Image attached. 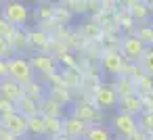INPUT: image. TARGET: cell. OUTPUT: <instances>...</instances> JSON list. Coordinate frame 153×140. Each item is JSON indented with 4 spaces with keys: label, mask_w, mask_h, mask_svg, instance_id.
I'll return each mask as SVG.
<instances>
[{
    "label": "cell",
    "mask_w": 153,
    "mask_h": 140,
    "mask_svg": "<svg viewBox=\"0 0 153 140\" xmlns=\"http://www.w3.org/2000/svg\"><path fill=\"white\" fill-rule=\"evenodd\" d=\"M30 63H32L34 71L42 75V80H40L42 84L48 82L51 77H55L57 71H59V61L51 52H32L30 55Z\"/></svg>",
    "instance_id": "obj_5"
},
{
    "label": "cell",
    "mask_w": 153,
    "mask_h": 140,
    "mask_svg": "<svg viewBox=\"0 0 153 140\" xmlns=\"http://www.w3.org/2000/svg\"><path fill=\"white\" fill-rule=\"evenodd\" d=\"M138 67L143 69L145 75H153V46H147V50L143 52L138 61Z\"/></svg>",
    "instance_id": "obj_25"
},
{
    "label": "cell",
    "mask_w": 153,
    "mask_h": 140,
    "mask_svg": "<svg viewBox=\"0 0 153 140\" xmlns=\"http://www.w3.org/2000/svg\"><path fill=\"white\" fill-rule=\"evenodd\" d=\"M25 96V88L17 82H13L11 77H4V80H0V98H7L11 102H19L21 98Z\"/></svg>",
    "instance_id": "obj_12"
},
{
    "label": "cell",
    "mask_w": 153,
    "mask_h": 140,
    "mask_svg": "<svg viewBox=\"0 0 153 140\" xmlns=\"http://www.w3.org/2000/svg\"><path fill=\"white\" fill-rule=\"evenodd\" d=\"M136 121H138V130L147 136V138H153V113H143V115H138L136 117Z\"/></svg>",
    "instance_id": "obj_24"
},
{
    "label": "cell",
    "mask_w": 153,
    "mask_h": 140,
    "mask_svg": "<svg viewBox=\"0 0 153 140\" xmlns=\"http://www.w3.org/2000/svg\"><path fill=\"white\" fill-rule=\"evenodd\" d=\"M17 111V105L7 100V98H0V115H9V113H15Z\"/></svg>",
    "instance_id": "obj_31"
},
{
    "label": "cell",
    "mask_w": 153,
    "mask_h": 140,
    "mask_svg": "<svg viewBox=\"0 0 153 140\" xmlns=\"http://www.w3.org/2000/svg\"><path fill=\"white\" fill-rule=\"evenodd\" d=\"M51 42H53V38L46 29H42V27L27 29V48L32 52H48Z\"/></svg>",
    "instance_id": "obj_10"
},
{
    "label": "cell",
    "mask_w": 153,
    "mask_h": 140,
    "mask_svg": "<svg viewBox=\"0 0 153 140\" xmlns=\"http://www.w3.org/2000/svg\"><path fill=\"white\" fill-rule=\"evenodd\" d=\"M126 7H128V13H130V17L134 21L140 19V17H147L153 11L151 4H147V2H126Z\"/></svg>",
    "instance_id": "obj_23"
},
{
    "label": "cell",
    "mask_w": 153,
    "mask_h": 140,
    "mask_svg": "<svg viewBox=\"0 0 153 140\" xmlns=\"http://www.w3.org/2000/svg\"><path fill=\"white\" fill-rule=\"evenodd\" d=\"M63 7H65L69 13H80V15H84L86 11H90V9H88V7H90L88 2H78V0H69V2H65Z\"/></svg>",
    "instance_id": "obj_28"
},
{
    "label": "cell",
    "mask_w": 153,
    "mask_h": 140,
    "mask_svg": "<svg viewBox=\"0 0 153 140\" xmlns=\"http://www.w3.org/2000/svg\"><path fill=\"white\" fill-rule=\"evenodd\" d=\"M46 86L40 82V80H36V82H32L30 86H25V96L27 98H32V100H36V102H40L42 98H46Z\"/></svg>",
    "instance_id": "obj_21"
},
{
    "label": "cell",
    "mask_w": 153,
    "mask_h": 140,
    "mask_svg": "<svg viewBox=\"0 0 153 140\" xmlns=\"http://www.w3.org/2000/svg\"><path fill=\"white\" fill-rule=\"evenodd\" d=\"M57 61H59V65H65V67H69V69H76V67H78L76 57H74L67 48H61V52L57 55Z\"/></svg>",
    "instance_id": "obj_27"
},
{
    "label": "cell",
    "mask_w": 153,
    "mask_h": 140,
    "mask_svg": "<svg viewBox=\"0 0 153 140\" xmlns=\"http://www.w3.org/2000/svg\"><path fill=\"white\" fill-rule=\"evenodd\" d=\"M61 134H63V117H44V136L57 140Z\"/></svg>",
    "instance_id": "obj_18"
},
{
    "label": "cell",
    "mask_w": 153,
    "mask_h": 140,
    "mask_svg": "<svg viewBox=\"0 0 153 140\" xmlns=\"http://www.w3.org/2000/svg\"><path fill=\"white\" fill-rule=\"evenodd\" d=\"M99 63H101V69H103L107 75H113V80H115V77H122V75L126 73V69H128V61H126V59L122 57V52L115 50V48H107V50L101 55Z\"/></svg>",
    "instance_id": "obj_6"
},
{
    "label": "cell",
    "mask_w": 153,
    "mask_h": 140,
    "mask_svg": "<svg viewBox=\"0 0 153 140\" xmlns=\"http://www.w3.org/2000/svg\"><path fill=\"white\" fill-rule=\"evenodd\" d=\"M69 115H74L76 119H80L88 125L103 123V111H99L92 100H74V105L69 109Z\"/></svg>",
    "instance_id": "obj_7"
},
{
    "label": "cell",
    "mask_w": 153,
    "mask_h": 140,
    "mask_svg": "<svg viewBox=\"0 0 153 140\" xmlns=\"http://www.w3.org/2000/svg\"><path fill=\"white\" fill-rule=\"evenodd\" d=\"M34 15L38 17V23L40 25H46V21H53L55 19V15H57V9H55V4H46V2H40L38 4V9H34Z\"/></svg>",
    "instance_id": "obj_20"
},
{
    "label": "cell",
    "mask_w": 153,
    "mask_h": 140,
    "mask_svg": "<svg viewBox=\"0 0 153 140\" xmlns=\"http://www.w3.org/2000/svg\"><path fill=\"white\" fill-rule=\"evenodd\" d=\"M27 136L34 138V140L44 136V117L42 115H36V117L27 119Z\"/></svg>",
    "instance_id": "obj_22"
},
{
    "label": "cell",
    "mask_w": 153,
    "mask_h": 140,
    "mask_svg": "<svg viewBox=\"0 0 153 140\" xmlns=\"http://www.w3.org/2000/svg\"><path fill=\"white\" fill-rule=\"evenodd\" d=\"M128 140H149V138H147V136H145V134H143V132L138 130V132H136V134H132V136H130Z\"/></svg>",
    "instance_id": "obj_34"
},
{
    "label": "cell",
    "mask_w": 153,
    "mask_h": 140,
    "mask_svg": "<svg viewBox=\"0 0 153 140\" xmlns=\"http://www.w3.org/2000/svg\"><path fill=\"white\" fill-rule=\"evenodd\" d=\"M63 113H65L63 105L57 102L55 98H51L48 94H46V98L40 100V115L42 117H63Z\"/></svg>",
    "instance_id": "obj_15"
},
{
    "label": "cell",
    "mask_w": 153,
    "mask_h": 140,
    "mask_svg": "<svg viewBox=\"0 0 153 140\" xmlns=\"http://www.w3.org/2000/svg\"><path fill=\"white\" fill-rule=\"evenodd\" d=\"M13 32H15V27H13L2 15H0V38H7V40H9V38L13 36Z\"/></svg>",
    "instance_id": "obj_29"
},
{
    "label": "cell",
    "mask_w": 153,
    "mask_h": 140,
    "mask_svg": "<svg viewBox=\"0 0 153 140\" xmlns=\"http://www.w3.org/2000/svg\"><path fill=\"white\" fill-rule=\"evenodd\" d=\"M15 52H13V48H11V44H9V40L7 38H0V59H11Z\"/></svg>",
    "instance_id": "obj_30"
},
{
    "label": "cell",
    "mask_w": 153,
    "mask_h": 140,
    "mask_svg": "<svg viewBox=\"0 0 153 140\" xmlns=\"http://www.w3.org/2000/svg\"><path fill=\"white\" fill-rule=\"evenodd\" d=\"M7 65H9V77L13 82L21 84L23 88L30 86L32 82H36V71H34V67L30 63V57H25V55H13L7 61Z\"/></svg>",
    "instance_id": "obj_2"
},
{
    "label": "cell",
    "mask_w": 153,
    "mask_h": 140,
    "mask_svg": "<svg viewBox=\"0 0 153 140\" xmlns=\"http://www.w3.org/2000/svg\"><path fill=\"white\" fill-rule=\"evenodd\" d=\"M17 111L23 115V117H36V115H40V102H36V100H32V98H27V96H23L19 102H17Z\"/></svg>",
    "instance_id": "obj_19"
},
{
    "label": "cell",
    "mask_w": 153,
    "mask_h": 140,
    "mask_svg": "<svg viewBox=\"0 0 153 140\" xmlns=\"http://www.w3.org/2000/svg\"><path fill=\"white\" fill-rule=\"evenodd\" d=\"M147 50V44L136 36V34H124L120 42V52L128 63H138L143 52Z\"/></svg>",
    "instance_id": "obj_8"
},
{
    "label": "cell",
    "mask_w": 153,
    "mask_h": 140,
    "mask_svg": "<svg viewBox=\"0 0 153 140\" xmlns=\"http://www.w3.org/2000/svg\"><path fill=\"white\" fill-rule=\"evenodd\" d=\"M82 29L88 34V38H97V36H101V25H99L97 21H90V23H86Z\"/></svg>",
    "instance_id": "obj_32"
},
{
    "label": "cell",
    "mask_w": 153,
    "mask_h": 140,
    "mask_svg": "<svg viewBox=\"0 0 153 140\" xmlns=\"http://www.w3.org/2000/svg\"><path fill=\"white\" fill-rule=\"evenodd\" d=\"M113 140H120V138H113Z\"/></svg>",
    "instance_id": "obj_37"
},
{
    "label": "cell",
    "mask_w": 153,
    "mask_h": 140,
    "mask_svg": "<svg viewBox=\"0 0 153 140\" xmlns=\"http://www.w3.org/2000/svg\"><path fill=\"white\" fill-rule=\"evenodd\" d=\"M117 111H124L132 117H138L145 113V107H143V96L140 94H132V96H126V98H120V105H117Z\"/></svg>",
    "instance_id": "obj_13"
},
{
    "label": "cell",
    "mask_w": 153,
    "mask_h": 140,
    "mask_svg": "<svg viewBox=\"0 0 153 140\" xmlns=\"http://www.w3.org/2000/svg\"><path fill=\"white\" fill-rule=\"evenodd\" d=\"M86 130H88V123L76 119L74 115H65L63 117V134H65L67 140H82Z\"/></svg>",
    "instance_id": "obj_11"
},
{
    "label": "cell",
    "mask_w": 153,
    "mask_h": 140,
    "mask_svg": "<svg viewBox=\"0 0 153 140\" xmlns=\"http://www.w3.org/2000/svg\"><path fill=\"white\" fill-rule=\"evenodd\" d=\"M113 86L120 94V98H126V96H132V94H138L136 92V82H132L130 77L122 75V77H115L113 80Z\"/></svg>",
    "instance_id": "obj_17"
},
{
    "label": "cell",
    "mask_w": 153,
    "mask_h": 140,
    "mask_svg": "<svg viewBox=\"0 0 153 140\" xmlns=\"http://www.w3.org/2000/svg\"><path fill=\"white\" fill-rule=\"evenodd\" d=\"M0 125H2L13 138H25L27 136V117H23L19 111L0 115Z\"/></svg>",
    "instance_id": "obj_9"
},
{
    "label": "cell",
    "mask_w": 153,
    "mask_h": 140,
    "mask_svg": "<svg viewBox=\"0 0 153 140\" xmlns=\"http://www.w3.org/2000/svg\"><path fill=\"white\" fill-rule=\"evenodd\" d=\"M9 44L15 55H23L25 50H30L27 48V29H15L13 36L9 38Z\"/></svg>",
    "instance_id": "obj_16"
},
{
    "label": "cell",
    "mask_w": 153,
    "mask_h": 140,
    "mask_svg": "<svg viewBox=\"0 0 153 140\" xmlns=\"http://www.w3.org/2000/svg\"><path fill=\"white\" fill-rule=\"evenodd\" d=\"M136 92L140 96H151L153 94V75H143L136 82Z\"/></svg>",
    "instance_id": "obj_26"
},
{
    "label": "cell",
    "mask_w": 153,
    "mask_h": 140,
    "mask_svg": "<svg viewBox=\"0 0 153 140\" xmlns=\"http://www.w3.org/2000/svg\"><path fill=\"white\" fill-rule=\"evenodd\" d=\"M9 77V65H7V59H0V80Z\"/></svg>",
    "instance_id": "obj_33"
},
{
    "label": "cell",
    "mask_w": 153,
    "mask_h": 140,
    "mask_svg": "<svg viewBox=\"0 0 153 140\" xmlns=\"http://www.w3.org/2000/svg\"><path fill=\"white\" fill-rule=\"evenodd\" d=\"M9 140H23V138H13V136H11V138H9Z\"/></svg>",
    "instance_id": "obj_35"
},
{
    "label": "cell",
    "mask_w": 153,
    "mask_h": 140,
    "mask_svg": "<svg viewBox=\"0 0 153 140\" xmlns=\"http://www.w3.org/2000/svg\"><path fill=\"white\" fill-rule=\"evenodd\" d=\"M0 15L15 29H27V23L34 17V11L30 4L21 2V0H7V2H0Z\"/></svg>",
    "instance_id": "obj_1"
},
{
    "label": "cell",
    "mask_w": 153,
    "mask_h": 140,
    "mask_svg": "<svg viewBox=\"0 0 153 140\" xmlns=\"http://www.w3.org/2000/svg\"><path fill=\"white\" fill-rule=\"evenodd\" d=\"M92 102H94V107H97L99 111H103V113L115 109V107L120 105V94H117L113 82H101L99 86H94V90H92ZM115 111H117V109H115Z\"/></svg>",
    "instance_id": "obj_3"
},
{
    "label": "cell",
    "mask_w": 153,
    "mask_h": 140,
    "mask_svg": "<svg viewBox=\"0 0 153 140\" xmlns=\"http://www.w3.org/2000/svg\"><path fill=\"white\" fill-rule=\"evenodd\" d=\"M151 9H153V2H151Z\"/></svg>",
    "instance_id": "obj_36"
},
{
    "label": "cell",
    "mask_w": 153,
    "mask_h": 140,
    "mask_svg": "<svg viewBox=\"0 0 153 140\" xmlns=\"http://www.w3.org/2000/svg\"><path fill=\"white\" fill-rule=\"evenodd\" d=\"M113 138L115 136L107 123H92V125H88L82 140H113Z\"/></svg>",
    "instance_id": "obj_14"
},
{
    "label": "cell",
    "mask_w": 153,
    "mask_h": 140,
    "mask_svg": "<svg viewBox=\"0 0 153 140\" xmlns=\"http://www.w3.org/2000/svg\"><path fill=\"white\" fill-rule=\"evenodd\" d=\"M107 125L111 127L113 136L120 138V140H128L132 134L138 132V121H136V117H132V115H128V113H124V111H115V113L111 115V119H109Z\"/></svg>",
    "instance_id": "obj_4"
}]
</instances>
